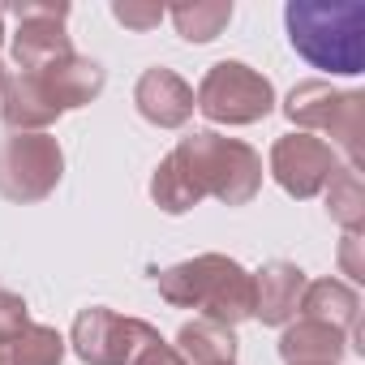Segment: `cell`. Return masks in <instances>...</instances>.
<instances>
[{
  "label": "cell",
  "mask_w": 365,
  "mask_h": 365,
  "mask_svg": "<svg viewBox=\"0 0 365 365\" xmlns=\"http://www.w3.org/2000/svg\"><path fill=\"white\" fill-rule=\"evenodd\" d=\"M159 331L142 318H120L103 305L82 309L73 322V352L86 365H129L146 344H155Z\"/></svg>",
  "instance_id": "52a82bcc"
},
{
  "label": "cell",
  "mask_w": 365,
  "mask_h": 365,
  "mask_svg": "<svg viewBox=\"0 0 365 365\" xmlns=\"http://www.w3.org/2000/svg\"><path fill=\"white\" fill-rule=\"evenodd\" d=\"M0 39H5V14H0Z\"/></svg>",
  "instance_id": "d4e9b609"
},
{
  "label": "cell",
  "mask_w": 365,
  "mask_h": 365,
  "mask_svg": "<svg viewBox=\"0 0 365 365\" xmlns=\"http://www.w3.org/2000/svg\"><path fill=\"white\" fill-rule=\"evenodd\" d=\"M65 356V335L56 327L26 322L18 335L0 339V365H61Z\"/></svg>",
  "instance_id": "e0dca14e"
},
{
  "label": "cell",
  "mask_w": 365,
  "mask_h": 365,
  "mask_svg": "<svg viewBox=\"0 0 365 365\" xmlns=\"http://www.w3.org/2000/svg\"><path fill=\"white\" fill-rule=\"evenodd\" d=\"M339 163L331 142L314 138V133H288L271 146V176L292 194V198H314L335 180Z\"/></svg>",
  "instance_id": "ba28073f"
},
{
  "label": "cell",
  "mask_w": 365,
  "mask_h": 365,
  "mask_svg": "<svg viewBox=\"0 0 365 365\" xmlns=\"http://www.w3.org/2000/svg\"><path fill=\"white\" fill-rule=\"evenodd\" d=\"M155 284L168 305L202 309L220 327H237L254 318V275H245V267L224 254H202L180 267H168L155 275Z\"/></svg>",
  "instance_id": "7a4b0ae2"
},
{
  "label": "cell",
  "mask_w": 365,
  "mask_h": 365,
  "mask_svg": "<svg viewBox=\"0 0 365 365\" xmlns=\"http://www.w3.org/2000/svg\"><path fill=\"white\" fill-rule=\"evenodd\" d=\"M301 297H305V271L292 262H267L254 275V318H262L267 327H284L288 318H297Z\"/></svg>",
  "instance_id": "7c38bea8"
},
{
  "label": "cell",
  "mask_w": 365,
  "mask_h": 365,
  "mask_svg": "<svg viewBox=\"0 0 365 365\" xmlns=\"http://www.w3.org/2000/svg\"><path fill=\"white\" fill-rule=\"evenodd\" d=\"M176 159L185 163L194 190L228 207H245L262 185V159L254 146L220 133H190L176 142Z\"/></svg>",
  "instance_id": "3957f363"
},
{
  "label": "cell",
  "mask_w": 365,
  "mask_h": 365,
  "mask_svg": "<svg viewBox=\"0 0 365 365\" xmlns=\"http://www.w3.org/2000/svg\"><path fill=\"white\" fill-rule=\"evenodd\" d=\"M65 172L61 142L48 133H14L0 146V194L9 202H43Z\"/></svg>",
  "instance_id": "5b68a950"
},
{
  "label": "cell",
  "mask_w": 365,
  "mask_h": 365,
  "mask_svg": "<svg viewBox=\"0 0 365 365\" xmlns=\"http://www.w3.org/2000/svg\"><path fill=\"white\" fill-rule=\"evenodd\" d=\"M5 78H9V73H5V65H0V91H5Z\"/></svg>",
  "instance_id": "cb8c5ba5"
},
{
  "label": "cell",
  "mask_w": 365,
  "mask_h": 365,
  "mask_svg": "<svg viewBox=\"0 0 365 365\" xmlns=\"http://www.w3.org/2000/svg\"><path fill=\"white\" fill-rule=\"evenodd\" d=\"M301 318H318L335 331H344L348 339H356V318H361V297L339 284V279H318V284H305V297H301Z\"/></svg>",
  "instance_id": "5bb4252c"
},
{
  "label": "cell",
  "mask_w": 365,
  "mask_h": 365,
  "mask_svg": "<svg viewBox=\"0 0 365 365\" xmlns=\"http://www.w3.org/2000/svg\"><path fill=\"white\" fill-rule=\"evenodd\" d=\"M232 18V5L228 0H194V5H176L172 9V22L180 31V39L190 43H211Z\"/></svg>",
  "instance_id": "d6986e66"
},
{
  "label": "cell",
  "mask_w": 365,
  "mask_h": 365,
  "mask_svg": "<svg viewBox=\"0 0 365 365\" xmlns=\"http://www.w3.org/2000/svg\"><path fill=\"white\" fill-rule=\"evenodd\" d=\"M194 108L215 125H254L275 108V91L258 69L241 61H220L198 82Z\"/></svg>",
  "instance_id": "277c9868"
},
{
  "label": "cell",
  "mask_w": 365,
  "mask_h": 365,
  "mask_svg": "<svg viewBox=\"0 0 365 365\" xmlns=\"http://www.w3.org/2000/svg\"><path fill=\"white\" fill-rule=\"evenodd\" d=\"M344 348H348V335L327 327V322H318V318L292 322L284 331V339H279L284 365H339Z\"/></svg>",
  "instance_id": "4fadbf2b"
},
{
  "label": "cell",
  "mask_w": 365,
  "mask_h": 365,
  "mask_svg": "<svg viewBox=\"0 0 365 365\" xmlns=\"http://www.w3.org/2000/svg\"><path fill=\"white\" fill-rule=\"evenodd\" d=\"M39 78H43V82H48V91L56 95L61 112L82 108V103H91V99L103 91V69H99L95 61H86V56H69V61H61V65L43 69Z\"/></svg>",
  "instance_id": "2e32d148"
},
{
  "label": "cell",
  "mask_w": 365,
  "mask_h": 365,
  "mask_svg": "<svg viewBox=\"0 0 365 365\" xmlns=\"http://www.w3.org/2000/svg\"><path fill=\"white\" fill-rule=\"evenodd\" d=\"M176 352L185 365H232L237 356V335L232 327H220L211 318L202 322H185L176 335Z\"/></svg>",
  "instance_id": "9a60e30c"
},
{
  "label": "cell",
  "mask_w": 365,
  "mask_h": 365,
  "mask_svg": "<svg viewBox=\"0 0 365 365\" xmlns=\"http://www.w3.org/2000/svg\"><path fill=\"white\" fill-rule=\"evenodd\" d=\"M26 322H31V318H26V301H22L18 292H5V288H0V339L18 335Z\"/></svg>",
  "instance_id": "44dd1931"
},
{
  "label": "cell",
  "mask_w": 365,
  "mask_h": 365,
  "mask_svg": "<svg viewBox=\"0 0 365 365\" xmlns=\"http://www.w3.org/2000/svg\"><path fill=\"white\" fill-rule=\"evenodd\" d=\"M14 18H18L14 61L22 65V73H43L73 56L69 35H65L69 5H18Z\"/></svg>",
  "instance_id": "9c48e42d"
},
{
  "label": "cell",
  "mask_w": 365,
  "mask_h": 365,
  "mask_svg": "<svg viewBox=\"0 0 365 365\" xmlns=\"http://www.w3.org/2000/svg\"><path fill=\"white\" fill-rule=\"evenodd\" d=\"M133 103L138 112L159 125V129H180L190 116H194V86L185 78H176L172 69H146L138 78V91H133Z\"/></svg>",
  "instance_id": "30bf717a"
},
{
  "label": "cell",
  "mask_w": 365,
  "mask_h": 365,
  "mask_svg": "<svg viewBox=\"0 0 365 365\" xmlns=\"http://www.w3.org/2000/svg\"><path fill=\"white\" fill-rule=\"evenodd\" d=\"M150 198H155V202H159L168 215H185V211H194V207L202 202V194L194 190V180H190L185 163L176 159V150H172V155H163V163L155 168Z\"/></svg>",
  "instance_id": "ac0fdd59"
},
{
  "label": "cell",
  "mask_w": 365,
  "mask_h": 365,
  "mask_svg": "<svg viewBox=\"0 0 365 365\" xmlns=\"http://www.w3.org/2000/svg\"><path fill=\"white\" fill-rule=\"evenodd\" d=\"M112 14H116V22H125L129 31H150V26L163 22V9H159V5H133V0L116 5Z\"/></svg>",
  "instance_id": "7402d4cb"
},
{
  "label": "cell",
  "mask_w": 365,
  "mask_h": 365,
  "mask_svg": "<svg viewBox=\"0 0 365 365\" xmlns=\"http://www.w3.org/2000/svg\"><path fill=\"white\" fill-rule=\"evenodd\" d=\"M327 207H331V215H335L348 232L361 228L365 190H361V172H356V168H339V172H335V180L327 185Z\"/></svg>",
  "instance_id": "ffe728a7"
},
{
  "label": "cell",
  "mask_w": 365,
  "mask_h": 365,
  "mask_svg": "<svg viewBox=\"0 0 365 365\" xmlns=\"http://www.w3.org/2000/svg\"><path fill=\"white\" fill-rule=\"evenodd\" d=\"M0 116L18 133H43L61 116V103L39 73H14L5 78V91H0Z\"/></svg>",
  "instance_id": "8fae6325"
},
{
  "label": "cell",
  "mask_w": 365,
  "mask_h": 365,
  "mask_svg": "<svg viewBox=\"0 0 365 365\" xmlns=\"http://www.w3.org/2000/svg\"><path fill=\"white\" fill-rule=\"evenodd\" d=\"M284 26L314 69L348 78L365 69V5L356 0H292Z\"/></svg>",
  "instance_id": "6da1fadb"
},
{
  "label": "cell",
  "mask_w": 365,
  "mask_h": 365,
  "mask_svg": "<svg viewBox=\"0 0 365 365\" xmlns=\"http://www.w3.org/2000/svg\"><path fill=\"white\" fill-rule=\"evenodd\" d=\"M288 120L301 125L305 133H331L352 168L361 159V125H365V99L361 95H348V91H331L327 82H301L292 95H288Z\"/></svg>",
  "instance_id": "8992f818"
},
{
  "label": "cell",
  "mask_w": 365,
  "mask_h": 365,
  "mask_svg": "<svg viewBox=\"0 0 365 365\" xmlns=\"http://www.w3.org/2000/svg\"><path fill=\"white\" fill-rule=\"evenodd\" d=\"M129 365H185L180 361V352L172 348V344H163V339H155V344H146Z\"/></svg>",
  "instance_id": "603a6c76"
}]
</instances>
